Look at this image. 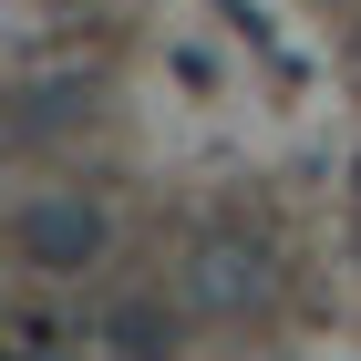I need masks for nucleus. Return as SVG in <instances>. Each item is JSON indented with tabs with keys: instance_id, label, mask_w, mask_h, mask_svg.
Wrapping results in <instances>:
<instances>
[{
	"instance_id": "nucleus-1",
	"label": "nucleus",
	"mask_w": 361,
	"mask_h": 361,
	"mask_svg": "<svg viewBox=\"0 0 361 361\" xmlns=\"http://www.w3.org/2000/svg\"><path fill=\"white\" fill-rule=\"evenodd\" d=\"M186 300L207 310V320H248L258 300H269V248L258 238H196V258H186Z\"/></svg>"
},
{
	"instance_id": "nucleus-2",
	"label": "nucleus",
	"mask_w": 361,
	"mask_h": 361,
	"mask_svg": "<svg viewBox=\"0 0 361 361\" xmlns=\"http://www.w3.org/2000/svg\"><path fill=\"white\" fill-rule=\"evenodd\" d=\"M21 258L31 269H93V258H104V207H93V196H31L21 207Z\"/></svg>"
},
{
	"instance_id": "nucleus-3",
	"label": "nucleus",
	"mask_w": 361,
	"mask_h": 361,
	"mask_svg": "<svg viewBox=\"0 0 361 361\" xmlns=\"http://www.w3.org/2000/svg\"><path fill=\"white\" fill-rule=\"evenodd\" d=\"M351 186H361V166H351Z\"/></svg>"
}]
</instances>
